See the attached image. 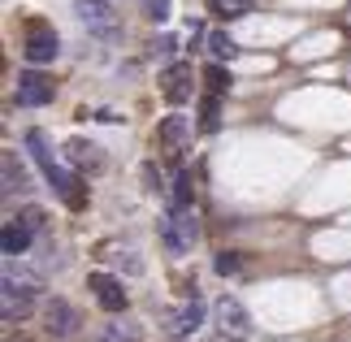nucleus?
<instances>
[{"mask_svg": "<svg viewBox=\"0 0 351 342\" xmlns=\"http://www.w3.org/2000/svg\"><path fill=\"white\" fill-rule=\"evenodd\" d=\"M44 178H48V186L57 191V199L65 204V208H87V186L78 182V173H65L61 165H52V169H44Z\"/></svg>", "mask_w": 351, "mask_h": 342, "instance_id": "nucleus-7", "label": "nucleus"}, {"mask_svg": "<svg viewBox=\"0 0 351 342\" xmlns=\"http://www.w3.org/2000/svg\"><path fill=\"white\" fill-rule=\"evenodd\" d=\"M204 83H208V91H213V95H226L234 78H230V70H226L221 61H213V65H204Z\"/></svg>", "mask_w": 351, "mask_h": 342, "instance_id": "nucleus-21", "label": "nucleus"}, {"mask_svg": "<svg viewBox=\"0 0 351 342\" xmlns=\"http://www.w3.org/2000/svg\"><path fill=\"white\" fill-rule=\"evenodd\" d=\"M87 286L96 291V304H100L104 312H126L130 295H126V286H121L117 278H109V273H91V278H87Z\"/></svg>", "mask_w": 351, "mask_h": 342, "instance_id": "nucleus-11", "label": "nucleus"}, {"mask_svg": "<svg viewBox=\"0 0 351 342\" xmlns=\"http://www.w3.org/2000/svg\"><path fill=\"white\" fill-rule=\"evenodd\" d=\"M213 269H217L221 278H234V273L243 269V260H239L234 252H217V260H213Z\"/></svg>", "mask_w": 351, "mask_h": 342, "instance_id": "nucleus-24", "label": "nucleus"}, {"mask_svg": "<svg viewBox=\"0 0 351 342\" xmlns=\"http://www.w3.org/2000/svg\"><path fill=\"white\" fill-rule=\"evenodd\" d=\"M160 95H165L169 104H186V100H191V65H186V61L165 65V74H160Z\"/></svg>", "mask_w": 351, "mask_h": 342, "instance_id": "nucleus-12", "label": "nucleus"}, {"mask_svg": "<svg viewBox=\"0 0 351 342\" xmlns=\"http://www.w3.org/2000/svg\"><path fill=\"white\" fill-rule=\"evenodd\" d=\"M208 52H213V61H234L239 57V44L226 31H208Z\"/></svg>", "mask_w": 351, "mask_h": 342, "instance_id": "nucleus-19", "label": "nucleus"}, {"mask_svg": "<svg viewBox=\"0 0 351 342\" xmlns=\"http://www.w3.org/2000/svg\"><path fill=\"white\" fill-rule=\"evenodd\" d=\"M78 325H83V317H78V308L70 304V299H48V304H44V330H48V338H74Z\"/></svg>", "mask_w": 351, "mask_h": 342, "instance_id": "nucleus-5", "label": "nucleus"}, {"mask_svg": "<svg viewBox=\"0 0 351 342\" xmlns=\"http://www.w3.org/2000/svg\"><path fill=\"white\" fill-rule=\"evenodd\" d=\"M26 147H31V156L39 160V169H52V165H57V152H52V143H48L44 130H26Z\"/></svg>", "mask_w": 351, "mask_h": 342, "instance_id": "nucleus-16", "label": "nucleus"}, {"mask_svg": "<svg viewBox=\"0 0 351 342\" xmlns=\"http://www.w3.org/2000/svg\"><path fill=\"white\" fill-rule=\"evenodd\" d=\"M208 9L217 13L221 22H234V18H247L252 13V0H208Z\"/></svg>", "mask_w": 351, "mask_h": 342, "instance_id": "nucleus-20", "label": "nucleus"}, {"mask_svg": "<svg viewBox=\"0 0 351 342\" xmlns=\"http://www.w3.org/2000/svg\"><path fill=\"white\" fill-rule=\"evenodd\" d=\"M31 304H35V278L18 282L13 269H5V291H0V317H5V325L22 321L26 312H31Z\"/></svg>", "mask_w": 351, "mask_h": 342, "instance_id": "nucleus-4", "label": "nucleus"}, {"mask_svg": "<svg viewBox=\"0 0 351 342\" xmlns=\"http://www.w3.org/2000/svg\"><path fill=\"white\" fill-rule=\"evenodd\" d=\"M195 239H199V217L191 204H173L169 217H160V243H165V252L169 256H186L195 247Z\"/></svg>", "mask_w": 351, "mask_h": 342, "instance_id": "nucleus-1", "label": "nucleus"}, {"mask_svg": "<svg viewBox=\"0 0 351 342\" xmlns=\"http://www.w3.org/2000/svg\"><path fill=\"white\" fill-rule=\"evenodd\" d=\"M139 321H109L100 330V342H139Z\"/></svg>", "mask_w": 351, "mask_h": 342, "instance_id": "nucleus-17", "label": "nucleus"}, {"mask_svg": "<svg viewBox=\"0 0 351 342\" xmlns=\"http://www.w3.org/2000/svg\"><path fill=\"white\" fill-rule=\"evenodd\" d=\"M61 52V39H57V31H52V22H39V18H31L26 22V35H22V57L31 61V65H44V61H52Z\"/></svg>", "mask_w": 351, "mask_h": 342, "instance_id": "nucleus-3", "label": "nucleus"}, {"mask_svg": "<svg viewBox=\"0 0 351 342\" xmlns=\"http://www.w3.org/2000/svg\"><path fill=\"white\" fill-rule=\"evenodd\" d=\"M18 221L31 230V234H44V225H48V217H44V208H35V204H26V208L18 212Z\"/></svg>", "mask_w": 351, "mask_h": 342, "instance_id": "nucleus-23", "label": "nucleus"}, {"mask_svg": "<svg viewBox=\"0 0 351 342\" xmlns=\"http://www.w3.org/2000/svg\"><path fill=\"white\" fill-rule=\"evenodd\" d=\"M213 342H243V338H234V334H226V330H217V338Z\"/></svg>", "mask_w": 351, "mask_h": 342, "instance_id": "nucleus-26", "label": "nucleus"}, {"mask_svg": "<svg viewBox=\"0 0 351 342\" xmlns=\"http://www.w3.org/2000/svg\"><path fill=\"white\" fill-rule=\"evenodd\" d=\"M221 126V95H204V100H199V130H204V134H213V130H217Z\"/></svg>", "mask_w": 351, "mask_h": 342, "instance_id": "nucleus-18", "label": "nucleus"}, {"mask_svg": "<svg viewBox=\"0 0 351 342\" xmlns=\"http://www.w3.org/2000/svg\"><path fill=\"white\" fill-rule=\"evenodd\" d=\"M147 18H152V22H165L169 18V0H147Z\"/></svg>", "mask_w": 351, "mask_h": 342, "instance_id": "nucleus-25", "label": "nucleus"}, {"mask_svg": "<svg viewBox=\"0 0 351 342\" xmlns=\"http://www.w3.org/2000/svg\"><path fill=\"white\" fill-rule=\"evenodd\" d=\"M65 160H70L78 173H104V165H109V160H104V147L83 139V134L65 143Z\"/></svg>", "mask_w": 351, "mask_h": 342, "instance_id": "nucleus-9", "label": "nucleus"}, {"mask_svg": "<svg viewBox=\"0 0 351 342\" xmlns=\"http://www.w3.org/2000/svg\"><path fill=\"white\" fill-rule=\"evenodd\" d=\"M31 230H26L18 217H13V221H5V230H0V247H5V256L9 260H18V256H26V247H31Z\"/></svg>", "mask_w": 351, "mask_h": 342, "instance_id": "nucleus-14", "label": "nucleus"}, {"mask_svg": "<svg viewBox=\"0 0 351 342\" xmlns=\"http://www.w3.org/2000/svg\"><path fill=\"white\" fill-rule=\"evenodd\" d=\"M0 169H5V195H22V191H31V178H26V169L18 165V152L0 156Z\"/></svg>", "mask_w": 351, "mask_h": 342, "instance_id": "nucleus-15", "label": "nucleus"}, {"mask_svg": "<svg viewBox=\"0 0 351 342\" xmlns=\"http://www.w3.org/2000/svg\"><path fill=\"white\" fill-rule=\"evenodd\" d=\"M52 95H57V83L48 74H35V70L18 74V104L22 108H44V104H52Z\"/></svg>", "mask_w": 351, "mask_h": 342, "instance_id": "nucleus-6", "label": "nucleus"}, {"mask_svg": "<svg viewBox=\"0 0 351 342\" xmlns=\"http://www.w3.org/2000/svg\"><path fill=\"white\" fill-rule=\"evenodd\" d=\"M165 334L169 338H191L199 325H204V304H199V295L191 291V299H186V308L182 312H165Z\"/></svg>", "mask_w": 351, "mask_h": 342, "instance_id": "nucleus-8", "label": "nucleus"}, {"mask_svg": "<svg viewBox=\"0 0 351 342\" xmlns=\"http://www.w3.org/2000/svg\"><path fill=\"white\" fill-rule=\"evenodd\" d=\"M74 13L96 39H117L121 35V18L113 13L109 0H74Z\"/></svg>", "mask_w": 351, "mask_h": 342, "instance_id": "nucleus-2", "label": "nucleus"}, {"mask_svg": "<svg viewBox=\"0 0 351 342\" xmlns=\"http://www.w3.org/2000/svg\"><path fill=\"white\" fill-rule=\"evenodd\" d=\"M213 317H217V330L234 334V338H247L252 334V317H247V308H243L234 295H221L217 308H213Z\"/></svg>", "mask_w": 351, "mask_h": 342, "instance_id": "nucleus-10", "label": "nucleus"}, {"mask_svg": "<svg viewBox=\"0 0 351 342\" xmlns=\"http://www.w3.org/2000/svg\"><path fill=\"white\" fill-rule=\"evenodd\" d=\"M169 199L178 204V208H182V204H191V199H195V178H191V169H182L178 178H173V191H169Z\"/></svg>", "mask_w": 351, "mask_h": 342, "instance_id": "nucleus-22", "label": "nucleus"}, {"mask_svg": "<svg viewBox=\"0 0 351 342\" xmlns=\"http://www.w3.org/2000/svg\"><path fill=\"white\" fill-rule=\"evenodd\" d=\"M156 139H160V147L178 152V147H182L186 139H191V117H182V113L165 117V121H160V130H156Z\"/></svg>", "mask_w": 351, "mask_h": 342, "instance_id": "nucleus-13", "label": "nucleus"}]
</instances>
